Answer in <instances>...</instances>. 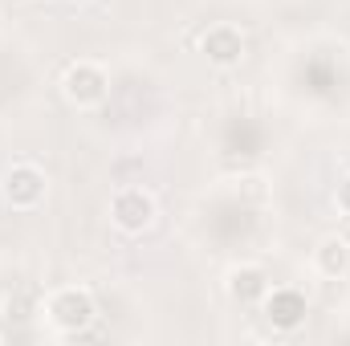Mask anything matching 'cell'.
I'll list each match as a JSON object with an SVG mask.
<instances>
[{
	"mask_svg": "<svg viewBox=\"0 0 350 346\" xmlns=\"http://www.w3.org/2000/svg\"><path fill=\"white\" fill-rule=\"evenodd\" d=\"M41 314H45V322L62 338H78V334H86L90 326L98 322V302L82 285H62V289H53L41 302Z\"/></svg>",
	"mask_w": 350,
	"mask_h": 346,
	"instance_id": "cell-1",
	"label": "cell"
},
{
	"mask_svg": "<svg viewBox=\"0 0 350 346\" xmlns=\"http://www.w3.org/2000/svg\"><path fill=\"white\" fill-rule=\"evenodd\" d=\"M155 216H159V204H155V196H151L147 187L126 183V187H118V191L110 196V224H114L122 237H143V232L155 224Z\"/></svg>",
	"mask_w": 350,
	"mask_h": 346,
	"instance_id": "cell-2",
	"label": "cell"
},
{
	"mask_svg": "<svg viewBox=\"0 0 350 346\" xmlns=\"http://www.w3.org/2000/svg\"><path fill=\"white\" fill-rule=\"evenodd\" d=\"M0 196H4V204H8L12 212H33V208H41L45 196H49V175H45V168L21 159V163H12V168L4 172Z\"/></svg>",
	"mask_w": 350,
	"mask_h": 346,
	"instance_id": "cell-3",
	"label": "cell"
},
{
	"mask_svg": "<svg viewBox=\"0 0 350 346\" xmlns=\"http://www.w3.org/2000/svg\"><path fill=\"white\" fill-rule=\"evenodd\" d=\"M62 94H66L70 106L94 110V106H102V102L110 98V70L82 57V62H74V66L62 74Z\"/></svg>",
	"mask_w": 350,
	"mask_h": 346,
	"instance_id": "cell-4",
	"label": "cell"
},
{
	"mask_svg": "<svg viewBox=\"0 0 350 346\" xmlns=\"http://www.w3.org/2000/svg\"><path fill=\"white\" fill-rule=\"evenodd\" d=\"M245 33L237 29V25H228V21H220V25H212L204 37H200V53H204V62L208 66H216V70H237L241 62H245Z\"/></svg>",
	"mask_w": 350,
	"mask_h": 346,
	"instance_id": "cell-5",
	"label": "cell"
},
{
	"mask_svg": "<svg viewBox=\"0 0 350 346\" xmlns=\"http://www.w3.org/2000/svg\"><path fill=\"white\" fill-rule=\"evenodd\" d=\"M261 310H265V318L273 322V330L289 334V330H297V326L306 322L310 302H306V293H301V289H293V285H273V289L265 293Z\"/></svg>",
	"mask_w": 350,
	"mask_h": 346,
	"instance_id": "cell-6",
	"label": "cell"
},
{
	"mask_svg": "<svg viewBox=\"0 0 350 346\" xmlns=\"http://www.w3.org/2000/svg\"><path fill=\"white\" fill-rule=\"evenodd\" d=\"M224 289H228V297H232L237 306H261L265 293L273 289V281H269V273H265L261 265H237V269L228 273Z\"/></svg>",
	"mask_w": 350,
	"mask_h": 346,
	"instance_id": "cell-7",
	"label": "cell"
},
{
	"mask_svg": "<svg viewBox=\"0 0 350 346\" xmlns=\"http://www.w3.org/2000/svg\"><path fill=\"white\" fill-rule=\"evenodd\" d=\"M314 273L326 277V281H342L347 277L350 273V241L347 237L330 232V237H322L314 245Z\"/></svg>",
	"mask_w": 350,
	"mask_h": 346,
	"instance_id": "cell-8",
	"label": "cell"
},
{
	"mask_svg": "<svg viewBox=\"0 0 350 346\" xmlns=\"http://www.w3.org/2000/svg\"><path fill=\"white\" fill-rule=\"evenodd\" d=\"M334 204H338V212H342V216H350V175L338 183V191H334Z\"/></svg>",
	"mask_w": 350,
	"mask_h": 346,
	"instance_id": "cell-9",
	"label": "cell"
},
{
	"mask_svg": "<svg viewBox=\"0 0 350 346\" xmlns=\"http://www.w3.org/2000/svg\"><path fill=\"white\" fill-rule=\"evenodd\" d=\"M78 4H86V0H78Z\"/></svg>",
	"mask_w": 350,
	"mask_h": 346,
	"instance_id": "cell-10",
	"label": "cell"
}]
</instances>
